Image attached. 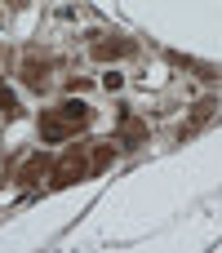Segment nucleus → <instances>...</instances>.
I'll use <instances>...</instances> for the list:
<instances>
[{"instance_id": "obj_1", "label": "nucleus", "mask_w": 222, "mask_h": 253, "mask_svg": "<svg viewBox=\"0 0 222 253\" xmlns=\"http://www.w3.org/2000/svg\"><path fill=\"white\" fill-rule=\"evenodd\" d=\"M80 173H85V160H80L76 151H67V156L58 160V169L49 173V182H53V187H67V182H76Z\"/></svg>"}, {"instance_id": "obj_5", "label": "nucleus", "mask_w": 222, "mask_h": 253, "mask_svg": "<svg viewBox=\"0 0 222 253\" xmlns=\"http://www.w3.org/2000/svg\"><path fill=\"white\" fill-rule=\"evenodd\" d=\"M13 107H18V102H13V93L0 84V111H4V116H13Z\"/></svg>"}, {"instance_id": "obj_4", "label": "nucleus", "mask_w": 222, "mask_h": 253, "mask_svg": "<svg viewBox=\"0 0 222 253\" xmlns=\"http://www.w3.org/2000/svg\"><path fill=\"white\" fill-rule=\"evenodd\" d=\"M138 138H142V125H138L133 116H125V129H120V142H125V147H133Z\"/></svg>"}, {"instance_id": "obj_2", "label": "nucleus", "mask_w": 222, "mask_h": 253, "mask_svg": "<svg viewBox=\"0 0 222 253\" xmlns=\"http://www.w3.org/2000/svg\"><path fill=\"white\" fill-rule=\"evenodd\" d=\"M71 129H67V120H58V116H40V138L44 142H62Z\"/></svg>"}, {"instance_id": "obj_3", "label": "nucleus", "mask_w": 222, "mask_h": 253, "mask_svg": "<svg viewBox=\"0 0 222 253\" xmlns=\"http://www.w3.org/2000/svg\"><path fill=\"white\" fill-rule=\"evenodd\" d=\"M58 116H62L67 125H85V120H89V107H85V102H62Z\"/></svg>"}]
</instances>
